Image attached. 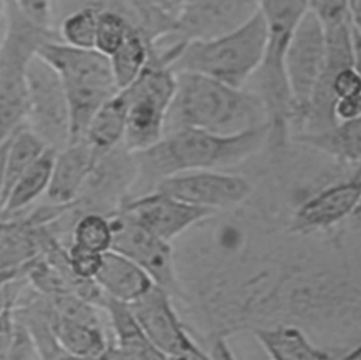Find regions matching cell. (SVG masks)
I'll return each mask as SVG.
<instances>
[{
  "label": "cell",
  "mask_w": 361,
  "mask_h": 360,
  "mask_svg": "<svg viewBox=\"0 0 361 360\" xmlns=\"http://www.w3.org/2000/svg\"><path fill=\"white\" fill-rule=\"evenodd\" d=\"M285 244L261 254L235 237L227 241L202 299L210 330L226 339L275 323H295L309 333L361 330V271L344 254L316 256Z\"/></svg>",
  "instance_id": "cell-1"
},
{
  "label": "cell",
  "mask_w": 361,
  "mask_h": 360,
  "mask_svg": "<svg viewBox=\"0 0 361 360\" xmlns=\"http://www.w3.org/2000/svg\"><path fill=\"white\" fill-rule=\"evenodd\" d=\"M268 143V126L237 134L199 128L168 131L151 147L133 152L137 178L130 198L149 192L169 175L197 169H228L257 154Z\"/></svg>",
  "instance_id": "cell-2"
},
{
  "label": "cell",
  "mask_w": 361,
  "mask_h": 360,
  "mask_svg": "<svg viewBox=\"0 0 361 360\" xmlns=\"http://www.w3.org/2000/svg\"><path fill=\"white\" fill-rule=\"evenodd\" d=\"M175 75L176 86L166 112L165 133L199 128L237 134L267 124L264 103L254 90L234 88L195 72Z\"/></svg>",
  "instance_id": "cell-3"
},
{
  "label": "cell",
  "mask_w": 361,
  "mask_h": 360,
  "mask_svg": "<svg viewBox=\"0 0 361 360\" xmlns=\"http://www.w3.org/2000/svg\"><path fill=\"white\" fill-rule=\"evenodd\" d=\"M259 10L267 23V42L261 65L251 78L255 82V89L251 90L261 97L265 107L267 144L278 152L286 145L295 121L285 56L298 23L309 10V3L307 0H259Z\"/></svg>",
  "instance_id": "cell-4"
},
{
  "label": "cell",
  "mask_w": 361,
  "mask_h": 360,
  "mask_svg": "<svg viewBox=\"0 0 361 360\" xmlns=\"http://www.w3.org/2000/svg\"><path fill=\"white\" fill-rule=\"evenodd\" d=\"M265 42L267 23L259 10L233 31L161 51L175 73L195 72L234 88H245L261 65Z\"/></svg>",
  "instance_id": "cell-5"
},
{
  "label": "cell",
  "mask_w": 361,
  "mask_h": 360,
  "mask_svg": "<svg viewBox=\"0 0 361 360\" xmlns=\"http://www.w3.org/2000/svg\"><path fill=\"white\" fill-rule=\"evenodd\" d=\"M37 55L45 59L62 80L71 116L69 141L82 140L96 112L120 90L109 58L96 49L76 48L61 40L42 42Z\"/></svg>",
  "instance_id": "cell-6"
},
{
  "label": "cell",
  "mask_w": 361,
  "mask_h": 360,
  "mask_svg": "<svg viewBox=\"0 0 361 360\" xmlns=\"http://www.w3.org/2000/svg\"><path fill=\"white\" fill-rule=\"evenodd\" d=\"M49 40H61L56 30L30 20L7 0L0 37V144L25 123L28 64Z\"/></svg>",
  "instance_id": "cell-7"
},
{
  "label": "cell",
  "mask_w": 361,
  "mask_h": 360,
  "mask_svg": "<svg viewBox=\"0 0 361 360\" xmlns=\"http://www.w3.org/2000/svg\"><path fill=\"white\" fill-rule=\"evenodd\" d=\"M175 86V72L152 45L149 61L141 75L131 85L120 89L127 106L123 144L128 151L145 150L162 138Z\"/></svg>",
  "instance_id": "cell-8"
},
{
  "label": "cell",
  "mask_w": 361,
  "mask_h": 360,
  "mask_svg": "<svg viewBox=\"0 0 361 360\" xmlns=\"http://www.w3.org/2000/svg\"><path fill=\"white\" fill-rule=\"evenodd\" d=\"M30 130L54 150L71 140V116L62 80L56 71L39 55H34L27 69V114Z\"/></svg>",
  "instance_id": "cell-9"
},
{
  "label": "cell",
  "mask_w": 361,
  "mask_h": 360,
  "mask_svg": "<svg viewBox=\"0 0 361 360\" xmlns=\"http://www.w3.org/2000/svg\"><path fill=\"white\" fill-rule=\"evenodd\" d=\"M327 56L326 30L320 18L307 10L298 23L285 56V72L292 96L295 121L302 126Z\"/></svg>",
  "instance_id": "cell-10"
},
{
  "label": "cell",
  "mask_w": 361,
  "mask_h": 360,
  "mask_svg": "<svg viewBox=\"0 0 361 360\" xmlns=\"http://www.w3.org/2000/svg\"><path fill=\"white\" fill-rule=\"evenodd\" d=\"M173 301L168 291L154 285L128 305L149 342L165 359H210L189 325L180 318Z\"/></svg>",
  "instance_id": "cell-11"
},
{
  "label": "cell",
  "mask_w": 361,
  "mask_h": 360,
  "mask_svg": "<svg viewBox=\"0 0 361 360\" xmlns=\"http://www.w3.org/2000/svg\"><path fill=\"white\" fill-rule=\"evenodd\" d=\"M110 216L114 232L111 250L137 263L152 278L155 285L164 288L179 301L183 291L172 243L155 236L121 210L110 213Z\"/></svg>",
  "instance_id": "cell-12"
},
{
  "label": "cell",
  "mask_w": 361,
  "mask_h": 360,
  "mask_svg": "<svg viewBox=\"0 0 361 360\" xmlns=\"http://www.w3.org/2000/svg\"><path fill=\"white\" fill-rule=\"evenodd\" d=\"M154 189L216 213L243 206L254 191L247 176L226 169H197L169 175L157 182Z\"/></svg>",
  "instance_id": "cell-13"
},
{
  "label": "cell",
  "mask_w": 361,
  "mask_h": 360,
  "mask_svg": "<svg viewBox=\"0 0 361 360\" xmlns=\"http://www.w3.org/2000/svg\"><path fill=\"white\" fill-rule=\"evenodd\" d=\"M259 11V0H192L175 30L152 44L162 49L195 40H207L233 31Z\"/></svg>",
  "instance_id": "cell-14"
},
{
  "label": "cell",
  "mask_w": 361,
  "mask_h": 360,
  "mask_svg": "<svg viewBox=\"0 0 361 360\" xmlns=\"http://www.w3.org/2000/svg\"><path fill=\"white\" fill-rule=\"evenodd\" d=\"M361 199V171L348 179L331 184L306 200L290 215L286 230L310 236L326 233L350 219Z\"/></svg>",
  "instance_id": "cell-15"
},
{
  "label": "cell",
  "mask_w": 361,
  "mask_h": 360,
  "mask_svg": "<svg viewBox=\"0 0 361 360\" xmlns=\"http://www.w3.org/2000/svg\"><path fill=\"white\" fill-rule=\"evenodd\" d=\"M118 210L169 243L202 220L216 215V212L189 205L155 189L126 199Z\"/></svg>",
  "instance_id": "cell-16"
},
{
  "label": "cell",
  "mask_w": 361,
  "mask_h": 360,
  "mask_svg": "<svg viewBox=\"0 0 361 360\" xmlns=\"http://www.w3.org/2000/svg\"><path fill=\"white\" fill-rule=\"evenodd\" d=\"M103 309L110 329V343L102 359L162 360L165 359L149 342L130 305L104 295Z\"/></svg>",
  "instance_id": "cell-17"
},
{
  "label": "cell",
  "mask_w": 361,
  "mask_h": 360,
  "mask_svg": "<svg viewBox=\"0 0 361 360\" xmlns=\"http://www.w3.org/2000/svg\"><path fill=\"white\" fill-rule=\"evenodd\" d=\"M96 157L85 138L69 141L56 151L51 182L45 198L54 205H72L80 196Z\"/></svg>",
  "instance_id": "cell-18"
},
{
  "label": "cell",
  "mask_w": 361,
  "mask_h": 360,
  "mask_svg": "<svg viewBox=\"0 0 361 360\" xmlns=\"http://www.w3.org/2000/svg\"><path fill=\"white\" fill-rule=\"evenodd\" d=\"M192 0H99L97 4L121 11L151 44L171 34Z\"/></svg>",
  "instance_id": "cell-19"
},
{
  "label": "cell",
  "mask_w": 361,
  "mask_h": 360,
  "mask_svg": "<svg viewBox=\"0 0 361 360\" xmlns=\"http://www.w3.org/2000/svg\"><path fill=\"white\" fill-rule=\"evenodd\" d=\"M94 282L106 296L126 304L140 299L155 285L137 263L116 250L103 254Z\"/></svg>",
  "instance_id": "cell-20"
},
{
  "label": "cell",
  "mask_w": 361,
  "mask_h": 360,
  "mask_svg": "<svg viewBox=\"0 0 361 360\" xmlns=\"http://www.w3.org/2000/svg\"><path fill=\"white\" fill-rule=\"evenodd\" d=\"M268 357L274 360H326L334 356L319 346L309 332L295 323H275L252 330Z\"/></svg>",
  "instance_id": "cell-21"
},
{
  "label": "cell",
  "mask_w": 361,
  "mask_h": 360,
  "mask_svg": "<svg viewBox=\"0 0 361 360\" xmlns=\"http://www.w3.org/2000/svg\"><path fill=\"white\" fill-rule=\"evenodd\" d=\"M292 140L341 162L361 167V117L338 121L323 131H298Z\"/></svg>",
  "instance_id": "cell-22"
},
{
  "label": "cell",
  "mask_w": 361,
  "mask_h": 360,
  "mask_svg": "<svg viewBox=\"0 0 361 360\" xmlns=\"http://www.w3.org/2000/svg\"><path fill=\"white\" fill-rule=\"evenodd\" d=\"M51 322L59 344L71 359H102L106 353L110 339L104 325L58 316L52 306Z\"/></svg>",
  "instance_id": "cell-23"
},
{
  "label": "cell",
  "mask_w": 361,
  "mask_h": 360,
  "mask_svg": "<svg viewBox=\"0 0 361 360\" xmlns=\"http://www.w3.org/2000/svg\"><path fill=\"white\" fill-rule=\"evenodd\" d=\"M55 154L56 150L47 148L44 154L21 174L6 195L0 206V215L13 216L21 213L47 193L51 182Z\"/></svg>",
  "instance_id": "cell-24"
},
{
  "label": "cell",
  "mask_w": 361,
  "mask_h": 360,
  "mask_svg": "<svg viewBox=\"0 0 361 360\" xmlns=\"http://www.w3.org/2000/svg\"><path fill=\"white\" fill-rule=\"evenodd\" d=\"M127 123V106L120 90L92 117L83 134L96 160L123 144Z\"/></svg>",
  "instance_id": "cell-25"
},
{
  "label": "cell",
  "mask_w": 361,
  "mask_h": 360,
  "mask_svg": "<svg viewBox=\"0 0 361 360\" xmlns=\"http://www.w3.org/2000/svg\"><path fill=\"white\" fill-rule=\"evenodd\" d=\"M152 44L134 27L118 49L109 56L111 72L118 89L131 85L147 66Z\"/></svg>",
  "instance_id": "cell-26"
},
{
  "label": "cell",
  "mask_w": 361,
  "mask_h": 360,
  "mask_svg": "<svg viewBox=\"0 0 361 360\" xmlns=\"http://www.w3.org/2000/svg\"><path fill=\"white\" fill-rule=\"evenodd\" d=\"M47 148L49 147L42 141V138L30 130L25 124L16 130L10 138L6 155V185L3 200L16 181L21 176V174L35 160H38Z\"/></svg>",
  "instance_id": "cell-27"
},
{
  "label": "cell",
  "mask_w": 361,
  "mask_h": 360,
  "mask_svg": "<svg viewBox=\"0 0 361 360\" xmlns=\"http://www.w3.org/2000/svg\"><path fill=\"white\" fill-rule=\"evenodd\" d=\"M111 216L103 212H79L71 230L72 244L85 250L104 254L113 247Z\"/></svg>",
  "instance_id": "cell-28"
},
{
  "label": "cell",
  "mask_w": 361,
  "mask_h": 360,
  "mask_svg": "<svg viewBox=\"0 0 361 360\" xmlns=\"http://www.w3.org/2000/svg\"><path fill=\"white\" fill-rule=\"evenodd\" d=\"M103 6L97 3H85L69 11L61 21L58 35L62 42L83 48L94 49L97 21Z\"/></svg>",
  "instance_id": "cell-29"
},
{
  "label": "cell",
  "mask_w": 361,
  "mask_h": 360,
  "mask_svg": "<svg viewBox=\"0 0 361 360\" xmlns=\"http://www.w3.org/2000/svg\"><path fill=\"white\" fill-rule=\"evenodd\" d=\"M135 25L118 10L103 7L97 21L94 49L107 58L126 41Z\"/></svg>",
  "instance_id": "cell-30"
},
{
  "label": "cell",
  "mask_w": 361,
  "mask_h": 360,
  "mask_svg": "<svg viewBox=\"0 0 361 360\" xmlns=\"http://www.w3.org/2000/svg\"><path fill=\"white\" fill-rule=\"evenodd\" d=\"M66 258L72 272L80 280H94L96 272L102 264L103 254L93 253L78 247L72 243L66 246Z\"/></svg>",
  "instance_id": "cell-31"
},
{
  "label": "cell",
  "mask_w": 361,
  "mask_h": 360,
  "mask_svg": "<svg viewBox=\"0 0 361 360\" xmlns=\"http://www.w3.org/2000/svg\"><path fill=\"white\" fill-rule=\"evenodd\" d=\"M8 359H17V360L41 359L37 343L30 329L17 315H16V328H14V336H13Z\"/></svg>",
  "instance_id": "cell-32"
},
{
  "label": "cell",
  "mask_w": 361,
  "mask_h": 360,
  "mask_svg": "<svg viewBox=\"0 0 361 360\" xmlns=\"http://www.w3.org/2000/svg\"><path fill=\"white\" fill-rule=\"evenodd\" d=\"M307 3L309 10L320 18L324 27L351 21L347 0H307Z\"/></svg>",
  "instance_id": "cell-33"
},
{
  "label": "cell",
  "mask_w": 361,
  "mask_h": 360,
  "mask_svg": "<svg viewBox=\"0 0 361 360\" xmlns=\"http://www.w3.org/2000/svg\"><path fill=\"white\" fill-rule=\"evenodd\" d=\"M331 90L336 102L357 96L361 93V75L354 66L340 69L331 79Z\"/></svg>",
  "instance_id": "cell-34"
},
{
  "label": "cell",
  "mask_w": 361,
  "mask_h": 360,
  "mask_svg": "<svg viewBox=\"0 0 361 360\" xmlns=\"http://www.w3.org/2000/svg\"><path fill=\"white\" fill-rule=\"evenodd\" d=\"M18 295L11 298L0 312V360L8 359V354H10L11 342H13V336H14V328H16L14 306H16V301H17Z\"/></svg>",
  "instance_id": "cell-35"
},
{
  "label": "cell",
  "mask_w": 361,
  "mask_h": 360,
  "mask_svg": "<svg viewBox=\"0 0 361 360\" xmlns=\"http://www.w3.org/2000/svg\"><path fill=\"white\" fill-rule=\"evenodd\" d=\"M30 20L51 27L52 0H11Z\"/></svg>",
  "instance_id": "cell-36"
},
{
  "label": "cell",
  "mask_w": 361,
  "mask_h": 360,
  "mask_svg": "<svg viewBox=\"0 0 361 360\" xmlns=\"http://www.w3.org/2000/svg\"><path fill=\"white\" fill-rule=\"evenodd\" d=\"M334 114L337 121L361 117V93L348 99L337 100L334 106Z\"/></svg>",
  "instance_id": "cell-37"
},
{
  "label": "cell",
  "mask_w": 361,
  "mask_h": 360,
  "mask_svg": "<svg viewBox=\"0 0 361 360\" xmlns=\"http://www.w3.org/2000/svg\"><path fill=\"white\" fill-rule=\"evenodd\" d=\"M27 282V277H25V272L21 274V275H17L11 280H8L0 289V312L1 309L6 306V304L14 298L16 295L20 294V291L23 289V287L25 285Z\"/></svg>",
  "instance_id": "cell-38"
},
{
  "label": "cell",
  "mask_w": 361,
  "mask_h": 360,
  "mask_svg": "<svg viewBox=\"0 0 361 360\" xmlns=\"http://www.w3.org/2000/svg\"><path fill=\"white\" fill-rule=\"evenodd\" d=\"M16 133V131H14ZM11 138V137H10ZM10 138H7L3 144H0V205L4 195V185H6V155Z\"/></svg>",
  "instance_id": "cell-39"
},
{
  "label": "cell",
  "mask_w": 361,
  "mask_h": 360,
  "mask_svg": "<svg viewBox=\"0 0 361 360\" xmlns=\"http://www.w3.org/2000/svg\"><path fill=\"white\" fill-rule=\"evenodd\" d=\"M353 52H354V62L353 66L361 75V31L353 27Z\"/></svg>",
  "instance_id": "cell-40"
},
{
  "label": "cell",
  "mask_w": 361,
  "mask_h": 360,
  "mask_svg": "<svg viewBox=\"0 0 361 360\" xmlns=\"http://www.w3.org/2000/svg\"><path fill=\"white\" fill-rule=\"evenodd\" d=\"M25 268H27V265H25V267H23V268L0 271V289H1V287H3L8 280H11V278H14V277H17V275L24 274V272H25Z\"/></svg>",
  "instance_id": "cell-41"
},
{
  "label": "cell",
  "mask_w": 361,
  "mask_h": 360,
  "mask_svg": "<svg viewBox=\"0 0 361 360\" xmlns=\"http://www.w3.org/2000/svg\"><path fill=\"white\" fill-rule=\"evenodd\" d=\"M341 359H351V360H360L361 359V342L354 344L353 347L345 350V354L340 356Z\"/></svg>",
  "instance_id": "cell-42"
},
{
  "label": "cell",
  "mask_w": 361,
  "mask_h": 360,
  "mask_svg": "<svg viewBox=\"0 0 361 360\" xmlns=\"http://www.w3.org/2000/svg\"><path fill=\"white\" fill-rule=\"evenodd\" d=\"M351 222H353V224H354L355 229H360V230H361V199H360V202H358V205H357L354 213L351 215Z\"/></svg>",
  "instance_id": "cell-43"
},
{
  "label": "cell",
  "mask_w": 361,
  "mask_h": 360,
  "mask_svg": "<svg viewBox=\"0 0 361 360\" xmlns=\"http://www.w3.org/2000/svg\"><path fill=\"white\" fill-rule=\"evenodd\" d=\"M6 13H7V0H0V37L3 34V28L6 23Z\"/></svg>",
  "instance_id": "cell-44"
}]
</instances>
